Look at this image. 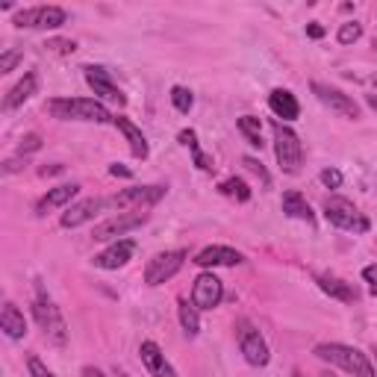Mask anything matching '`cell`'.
<instances>
[{"instance_id":"39","label":"cell","mask_w":377,"mask_h":377,"mask_svg":"<svg viewBox=\"0 0 377 377\" xmlns=\"http://www.w3.org/2000/svg\"><path fill=\"white\" fill-rule=\"evenodd\" d=\"M195 166L201 168V171H212V159H209V156H204L201 151H197V153H195Z\"/></svg>"},{"instance_id":"18","label":"cell","mask_w":377,"mask_h":377,"mask_svg":"<svg viewBox=\"0 0 377 377\" xmlns=\"http://www.w3.org/2000/svg\"><path fill=\"white\" fill-rule=\"evenodd\" d=\"M77 192H80L77 183H62V186H57V189H50V192L42 197V201L35 204V215H47V212H53V209L65 207L68 201H74Z\"/></svg>"},{"instance_id":"41","label":"cell","mask_w":377,"mask_h":377,"mask_svg":"<svg viewBox=\"0 0 377 377\" xmlns=\"http://www.w3.org/2000/svg\"><path fill=\"white\" fill-rule=\"evenodd\" d=\"M80 377H106L100 369H95V366H86L83 371H80Z\"/></svg>"},{"instance_id":"9","label":"cell","mask_w":377,"mask_h":377,"mask_svg":"<svg viewBox=\"0 0 377 377\" xmlns=\"http://www.w3.org/2000/svg\"><path fill=\"white\" fill-rule=\"evenodd\" d=\"M145 221H148V212H118V215H112V219H106V221L95 224L92 239L110 242V239H118V236H124V233H130V230L141 227Z\"/></svg>"},{"instance_id":"44","label":"cell","mask_w":377,"mask_h":377,"mask_svg":"<svg viewBox=\"0 0 377 377\" xmlns=\"http://www.w3.org/2000/svg\"><path fill=\"white\" fill-rule=\"evenodd\" d=\"M62 171V166H53V168H42V174L47 177V174H59Z\"/></svg>"},{"instance_id":"26","label":"cell","mask_w":377,"mask_h":377,"mask_svg":"<svg viewBox=\"0 0 377 377\" xmlns=\"http://www.w3.org/2000/svg\"><path fill=\"white\" fill-rule=\"evenodd\" d=\"M236 127L245 133V139H248L254 148H262V124H260V118H254V115H242V118L236 121Z\"/></svg>"},{"instance_id":"47","label":"cell","mask_w":377,"mask_h":377,"mask_svg":"<svg viewBox=\"0 0 377 377\" xmlns=\"http://www.w3.org/2000/svg\"><path fill=\"white\" fill-rule=\"evenodd\" d=\"M325 377H330V374H325Z\"/></svg>"},{"instance_id":"27","label":"cell","mask_w":377,"mask_h":377,"mask_svg":"<svg viewBox=\"0 0 377 377\" xmlns=\"http://www.w3.org/2000/svg\"><path fill=\"white\" fill-rule=\"evenodd\" d=\"M219 192L227 195V197H233V201H239V204L250 201V189H248L245 180H239V177H227V180L219 186Z\"/></svg>"},{"instance_id":"33","label":"cell","mask_w":377,"mask_h":377,"mask_svg":"<svg viewBox=\"0 0 377 377\" xmlns=\"http://www.w3.org/2000/svg\"><path fill=\"white\" fill-rule=\"evenodd\" d=\"M321 183H325L327 189H339V186H342V171H339V168H325V171H321Z\"/></svg>"},{"instance_id":"34","label":"cell","mask_w":377,"mask_h":377,"mask_svg":"<svg viewBox=\"0 0 377 377\" xmlns=\"http://www.w3.org/2000/svg\"><path fill=\"white\" fill-rule=\"evenodd\" d=\"M27 369H30L33 377H57V374H53V371L39 360V356H30V360H27Z\"/></svg>"},{"instance_id":"37","label":"cell","mask_w":377,"mask_h":377,"mask_svg":"<svg viewBox=\"0 0 377 377\" xmlns=\"http://www.w3.org/2000/svg\"><path fill=\"white\" fill-rule=\"evenodd\" d=\"M177 139H180V145H186L192 153H197V133H195V130H183Z\"/></svg>"},{"instance_id":"5","label":"cell","mask_w":377,"mask_h":377,"mask_svg":"<svg viewBox=\"0 0 377 377\" xmlns=\"http://www.w3.org/2000/svg\"><path fill=\"white\" fill-rule=\"evenodd\" d=\"M274 130V156H277V166L286 171V174H298L301 163H303V151H301V139L289 130L283 127L280 121L272 124Z\"/></svg>"},{"instance_id":"29","label":"cell","mask_w":377,"mask_h":377,"mask_svg":"<svg viewBox=\"0 0 377 377\" xmlns=\"http://www.w3.org/2000/svg\"><path fill=\"white\" fill-rule=\"evenodd\" d=\"M336 39H339V45H354V42H360V39H363V24H356V21L342 24V27H339V33H336Z\"/></svg>"},{"instance_id":"19","label":"cell","mask_w":377,"mask_h":377,"mask_svg":"<svg viewBox=\"0 0 377 377\" xmlns=\"http://www.w3.org/2000/svg\"><path fill=\"white\" fill-rule=\"evenodd\" d=\"M315 283H318V289L325 292V295H330V298H336V301H342V303H354L356 298H360V292H356L351 283L339 280V277H333V274H318Z\"/></svg>"},{"instance_id":"45","label":"cell","mask_w":377,"mask_h":377,"mask_svg":"<svg viewBox=\"0 0 377 377\" xmlns=\"http://www.w3.org/2000/svg\"><path fill=\"white\" fill-rule=\"evenodd\" d=\"M292 377H303V374H301V371H292Z\"/></svg>"},{"instance_id":"3","label":"cell","mask_w":377,"mask_h":377,"mask_svg":"<svg viewBox=\"0 0 377 377\" xmlns=\"http://www.w3.org/2000/svg\"><path fill=\"white\" fill-rule=\"evenodd\" d=\"M33 315H35L39 327L45 330V336L50 339L53 345H65L68 342V327H65V321L59 315V307L42 292V286H39V295H35V301H33Z\"/></svg>"},{"instance_id":"16","label":"cell","mask_w":377,"mask_h":377,"mask_svg":"<svg viewBox=\"0 0 377 377\" xmlns=\"http://www.w3.org/2000/svg\"><path fill=\"white\" fill-rule=\"evenodd\" d=\"M103 207H110V204L103 201V197H86V201L74 204L68 212H62V227H65V230H74V227H80V224H86V221H92Z\"/></svg>"},{"instance_id":"36","label":"cell","mask_w":377,"mask_h":377,"mask_svg":"<svg viewBox=\"0 0 377 377\" xmlns=\"http://www.w3.org/2000/svg\"><path fill=\"white\" fill-rule=\"evenodd\" d=\"M363 280L369 283V289H371V295L377 298V265H366V268H363Z\"/></svg>"},{"instance_id":"42","label":"cell","mask_w":377,"mask_h":377,"mask_svg":"<svg viewBox=\"0 0 377 377\" xmlns=\"http://www.w3.org/2000/svg\"><path fill=\"white\" fill-rule=\"evenodd\" d=\"M110 174H112V177H130L133 171H130V168H124V166H112Z\"/></svg>"},{"instance_id":"23","label":"cell","mask_w":377,"mask_h":377,"mask_svg":"<svg viewBox=\"0 0 377 377\" xmlns=\"http://www.w3.org/2000/svg\"><path fill=\"white\" fill-rule=\"evenodd\" d=\"M115 127L127 136V141H130V151H133V156L136 159H148V153H151V148H148V139H145V133H141L136 124L130 121V118H115Z\"/></svg>"},{"instance_id":"17","label":"cell","mask_w":377,"mask_h":377,"mask_svg":"<svg viewBox=\"0 0 377 377\" xmlns=\"http://www.w3.org/2000/svg\"><path fill=\"white\" fill-rule=\"evenodd\" d=\"M139 354H141V363H145V369L151 371V377H177L174 366L166 360L163 348H159L156 342H151V339H148V342H141Z\"/></svg>"},{"instance_id":"11","label":"cell","mask_w":377,"mask_h":377,"mask_svg":"<svg viewBox=\"0 0 377 377\" xmlns=\"http://www.w3.org/2000/svg\"><path fill=\"white\" fill-rule=\"evenodd\" d=\"M313 95L325 103V106H330L333 112H339V115H345V118H360V106H356V100L351 98V95H345L342 88H336V86H327V83H313Z\"/></svg>"},{"instance_id":"7","label":"cell","mask_w":377,"mask_h":377,"mask_svg":"<svg viewBox=\"0 0 377 377\" xmlns=\"http://www.w3.org/2000/svg\"><path fill=\"white\" fill-rule=\"evenodd\" d=\"M65 24V9L59 6H33L15 12V27L21 30H57Z\"/></svg>"},{"instance_id":"14","label":"cell","mask_w":377,"mask_h":377,"mask_svg":"<svg viewBox=\"0 0 377 377\" xmlns=\"http://www.w3.org/2000/svg\"><path fill=\"white\" fill-rule=\"evenodd\" d=\"M133 254H136V242L133 239H118L106 250H100V254L95 257V265L103 268V272H115V268L127 265L133 260Z\"/></svg>"},{"instance_id":"28","label":"cell","mask_w":377,"mask_h":377,"mask_svg":"<svg viewBox=\"0 0 377 377\" xmlns=\"http://www.w3.org/2000/svg\"><path fill=\"white\" fill-rule=\"evenodd\" d=\"M171 103H174L177 112H189L192 106H195V98H192V92H189L186 86H174L171 88Z\"/></svg>"},{"instance_id":"46","label":"cell","mask_w":377,"mask_h":377,"mask_svg":"<svg viewBox=\"0 0 377 377\" xmlns=\"http://www.w3.org/2000/svg\"><path fill=\"white\" fill-rule=\"evenodd\" d=\"M121 377H127V374H121Z\"/></svg>"},{"instance_id":"40","label":"cell","mask_w":377,"mask_h":377,"mask_svg":"<svg viewBox=\"0 0 377 377\" xmlns=\"http://www.w3.org/2000/svg\"><path fill=\"white\" fill-rule=\"evenodd\" d=\"M307 35H310V39H321V35H325V27H321V24H307Z\"/></svg>"},{"instance_id":"22","label":"cell","mask_w":377,"mask_h":377,"mask_svg":"<svg viewBox=\"0 0 377 377\" xmlns=\"http://www.w3.org/2000/svg\"><path fill=\"white\" fill-rule=\"evenodd\" d=\"M0 330H4L9 339H24L27 336L24 313L18 310L15 303H4V310H0Z\"/></svg>"},{"instance_id":"35","label":"cell","mask_w":377,"mask_h":377,"mask_svg":"<svg viewBox=\"0 0 377 377\" xmlns=\"http://www.w3.org/2000/svg\"><path fill=\"white\" fill-rule=\"evenodd\" d=\"M242 166H245L248 171H254V174H260V180H262V183H268V180H272V177H268V171L262 168V163H257V159H254V156H245V159H242Z\"/></svg>"},{"instance_id":"48","label":"cell","mask_w":377,"mask_h":377,"mask_svg":"<svg viewBox=\"0 0 377 377\" xmlns=\"http://www.w3.org/2000/svg\"><path fill=\"white\" fill-rule=\"evenodd\" d=\"M374 354H377V351H374Z\"/></svg>"},{"instance_id":"21","label":"cell","mask_w":377,"mask_h":377,"mask_svg":"<svg viewBox=\"0 0 377 377\" xmlns=\"http://www.w3.org/2000/svg\"><path fill=\"white\" fill-rule=\"evenodd\" d=\"M268 106H272V112L283 121H295L301 106H298V98L289 92V88H274L272 95H268Z\"/></svg>"},{"instance_id":"12","label":"cell","mask_w":377,"mask_h":377,"mask_svg":"<svg viewBox=\"0 0 377 377\" xmlns=\"http://www.w3.org/2000/svg\"><path fill=\"white\" fill-rule=\"evenodd\" d=\"M239 348H242V356L248 360V366H265L272 360V354H268V345L265 339L260 336V330H254L248 325V321H239Z\"/></svg>"},{"instance_id":"25","label":"cell","mask_w":377,"mask_h":377,"mask_svg":"<svg viewBox=\"0 0 377 377\" xmlns=\"http://www.w3.org/2000/svg\"><path fill=\"white\" fill-rule=\"evenodd\" d=\"M177 315H180V325L186 330V336H197V330H201V318H197V307L189 301H180L177 303Z\"/></svg>"},{"instance_id":"20","label":"cell","mask_w":377,"mask_h":377,"mask_svg":"<svg viewBox=\"0 0 377 377\" xmlns=\"http://www.w3.org/2000/svg\"><path fill=\"white\" fill-rule=\"evenodd\" d=\"M35 88H39V77L33 74H24V80L21 83H15L9 92H6V98H4V112H12V110H18L24 100H30L33 95H35Z\"/></svg>"},{"instance_id":"24","label":"cell","mask_w":377,"mask_h":377,"mask_svg":"<svg viewBox=\"0 0 377 377\" xmlns=\"http://www.w3.org/2000/svg\"><path fill=\"white\" fill-rule=\"evenodd\" d=\"M283 212L289 215V219L307 221V224L315 221V215H313V209H310V204H307V197H303L301 192H286V195H283Z\"/></svg>"},{"instance_id":"8","label":"cell","mask_w":377,"mask_h":377,"mask_svg":"<svg viewBox=\"0 0 377 377\" xmlns=\"http://www.w3.org/2000/svg\"><path fill=\"white\" fill-rule=\"evenodd\" d=\"M183 262H186V250H163V254H156L148 262V268H145V283L148 286H163V283H168L183 268Z\"/></svg>"},{"instance_id":"30","label":"cell","mask_w":377,"mask_h":377,"mask_svg":"<svg viewBox=\"0 0 377 377\" xmlns=\"http://www.w3.org/2000/svg\"><path fill=\"white\" fill-rule=\"evenodd\" d=\"M42 148V136L39 133H27L21 139V145H18V156H27V153H35Z\"/></svg>"},{"instance_id":"6","label":"cell","mask_w":377,"mask_h":377,"mask_svg":"<svg viewBox=\"0 0 377 377\" xmlns=\"http://www.w3.org/2000/svg\"><path fill=\"white\" fill-rule=\"evenodd\" d=\"M166 197V186H130V189H124L112 197H106V204L115 207V209H148L153 204H159Z\"/></svg>"},{"instance_id":"13","label":"cell","mask_w":377,"mask_h":377,"mask_svg":"<svg viewBox=\"0 0 377 377\" xmlns=\"http://www.w3.org/2000/svg\"><path fill=\"white\" fill-rule=\"evenodd\" d=\"M83 74H86V83L92 86V92H95L98 98L112 100V103H118V106L127 103V98H124V92L112 83V77H110V71H106V68H100V65H86Z\"/></svg>"},{"instance_id":"32","label":"cell","mask_w":377,"mask_h":377,"mask_svg":"<svg viewBox=\"0 0 377 377\" xmlns=\"http://www.w3.org/2000/svg\"><path fill=\"white\" fill-rule=\"evenodd\" d=\"M45 47L53 50V53H74V50H77V45L71 42V39H47Z\"/></svg>"},{"instance_id":"1","label":"cell","mask_w":377,"mask_h":377,"mask_svg":"<svg viewBox=\"0 0 377 377\" xmlns=\"http://www.w3.org/2000/svg\"><path fill=\"white\" fill-rule=\"evenodd\" d=\"M53 118L59 121H95V124H115V115L100 100L92 98H57L47 103Z\"/></svg>"},{"instance_id":"15","label":"cell","mask_w":377,"mask_h":377,"mask_svg":"<svg viewBox=\"0 0 377 377\" xmlns=\"http://www.w3.org/2000/svg\"><path fill=\"white\" fill-rule=\"evenodd\" d=\"M192 262H195V265H201V268H219V265H239V262H245V257L239 254L236 248H227V245H209V248H204Z\"/></svg>"},{"instance_id":"38","label":"cell","mask_w":377,"mask_h":377,"mask_svg":"<svg viewBox=\"0 0 377 377\" xmlns=\"http://www.w3.org/2000/svg\"><path fill=\"white\" fill-rule=\"evenodd\" d=\"M27 166V159H9V163H4V174H15V171H21Z\"/></svg>"},{"instance_id":"43","label":"cell","mask_w":377,"mask_h":377,"mask_svg":"<svg viewBox=\"0 0 377 377\" xmlns=\"http://www.w3.org/2000/svg\"><path fill=\"white\" fill-rule=\"evenodd\" d=\"M366 103H369V106H371V110L377 112V95H366Z\"/></svg>"},{"instance_id":"31","label":"cell","mask_w":377,"mask_h":377,"mask_svg":"<svg viewBox=\"0 0 377 377\" xmlns=\"http://www.w3.org/2000/svg\"><path fill=\"white\" fill-rule=\"evenodd\" d=\"M21 57H24L21 50H6L4 57H0V74H9V71L21 62Z\"/></svg>"},{"instance_id":"10","label":"cell","mask_w":377,"mask_h":377,"mask_svg":"<svg viewBox=\"0 0 377 377\" xmlns=\"http://www.w3.org/2000/svg\"><path fill=\"white\" fill-rule=\"evenodd\" d=\"M224 298V283L215 277L212 272H204L195 277V286H192V303L197 310H215Z\"/></svg>"},{"instance_id":"2","label":"cell","mask_w":377,"mask_h":377,"mask_svg":"<svg viewBox=\"0 0 377 377\" xmlns=\"http://www.w3.org/2000/svg\"><path fill=\"white\" fill-rule=\"evenodd\" d=\"M315 356L321 363H330V366L342 369L354 377H377L371 360L360 348H351V345H342V342H321V345H315Z\"/></svg>"},{"instance_id":"4","label":"cell","mask_w":377,"mask_h":377,"mask_svg":"<svg viewBox=\"0 0 377 377\" xmlns=\"http://www.w3.org/2000/svg\"><path fill=\"white\" fill-rule=\"evenodd\" d=\"M325 219L333 227L348 230V233H369V227H371V221L348 201V197H327L325 201Z\"/></svg>"}]
</instances>
